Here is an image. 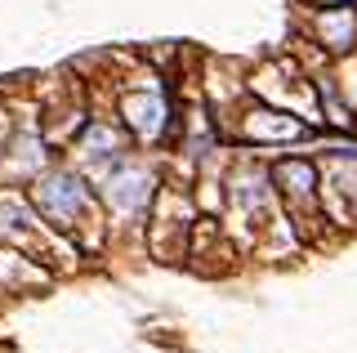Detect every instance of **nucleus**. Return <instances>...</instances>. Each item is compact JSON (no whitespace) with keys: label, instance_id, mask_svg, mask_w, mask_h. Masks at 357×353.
<instances>
[]
</instances>
